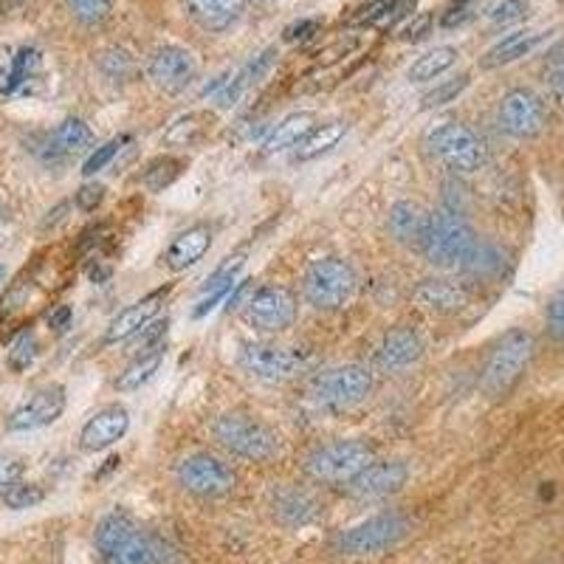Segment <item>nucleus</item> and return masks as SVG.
<instances>
[{
    "mask_svg": "<svg viewBox=\"0 0 564 564\" xmlns=\"http://www.w3.org/2000/svg\"><path fill=\"white\" fill-rule=\"evenodd\" d=\"M99 564H175L178 553L155 533L144 531L124 511L105 513L94 531Z\"/></svg>",
    "mask_w": 564,
    "mask_h": 564,
    "instance_id": "obj_1",
    "label": "nucleus"
},
{
    "mask_svg": "<svg viewBox=\"0 0 564 564\" xmlns=\"http://www.w3.org/2000/svg\"><path fill=\"white\" fill-rule=\"evenodd\" d=\"M533 345L536 341H533L525 327H511L494 341L480 376L482 395L491 398V401H502V398L511 395L513 387L520 384L528 365H531Z\"/></svg>",
    "mask_w": 564,
    "mask_h": 564,
    "instance_id": "obj_2",
    "label": "nucleus"
},
{
    "mask_svg": "<svg viewBox=\"0 0 564 564\" xmlns=\"http://www.w3.org/2000/svg\"><path fill=\"white\" fill-rule=\"evenodd\" d=\"M477 243L480 240H477L475 229L466 224V218L443 206L430 215V229H426L421 251L426 263L435 265V269L460 271Z\"/></svg>",
    "mask_w": 564,
    "mask_h": 564,
    "instance_id": "obj_3",
    "label": "nucleus"
},
{
    "mask_svg": "<svg viewBox=\"0 0 564 564\" xmlns=\"http://www.w3.org/2000/svg\"><path fill=\"white\" fill-rule=\"evenodd\" d=\"M212 435L229 455L249 463H271L282 452V441L260 417L226 412L212 423Z\"/></svg>",
    "mask_w": 564,
    "mask_h": 564,
    "instance_id": "obj_4",
    "label": "nucleus"
},
{
    "mask_svg": "<svg viewBox=\"0 0 564 564\" xmlns=\"http://www.w3.org/2000/svg\"><path fill=\"white\" fill-rule=\"evenodd\" d=\"M412 522L401 511H384L356 522L336 536V553L347 558H367L390 553L410 536Z\"/></svg>",
    "mask_w": 564,
    "mask_h": 564,
    "instance_id": "obj_5",
    "label": "nucleus"
},
{
    "mask_svg": "<svg viewBox=\"0 0 564 564\" xmlns=\"http://www.w3.org/2000/svg\"><path fill=\"white\" fill-rule=\"evenodd\" d=\"M376 460V446L367 441H334L316 446L305 457V475L325 486H347Z\"/></svg>",
    "mask_w": 564,
    "mask_h": 564,
    "instance_id": "obj_6",
    "label": "nucleus"
},
{
    "mask_svg": "<svg viewBox=\"0 0 564 564\" xmlns=\"http://www.w3.org/2000/svg\"><path fill=\"white\" fill-rule=\"evenodd\" d=\"M359 291V276L341 257H322L302 276V294L316 311H339Z\"/></svg>",
    "mask_w": 564,
    "mask_h": 564,
    "instance_id": "obj_7",
    "label": "nucleus"
},
{
    "mask_svg": "<svg viewBox=\"0 0 564 564\" xmlns=\"http://www.w3.org/2000/svg\"><path fill=\"white\" fill-rule=\"evenodd\" d=\"M426 150L443 161L452 173L471 175L486 164V144L471 128L460 122H443L426 133Z\"/></svg>",
    "mask_w": 564,
    "mask_h": 564,
    "instance_id": "obj_8",
    "label": "nucleus"
},
{
    "mask_svg": "<svg viewBox=\"0 0 564 564\" xmlns=\"http://www.w3.org/2000/svg\"><path fill=\"white\" fill-rule=\"evenodd\" d=\"M175 482H178L186 494L198 497V500H220V497H229V494L235 491L238 475H235V468L226 460H220L218 455L195 452V455H186L184 460L175 466Z\"/></svg>",
    "mask_w": 564,
    "mask_h": 564,
    "instance_id": "obj_9",
    "label": "nucleus"
},
{
    "mask_svg": "<svg viewBox=\"0 0 564 564\" xmlns=\"http://www.w3.org/2000/svg\"><path fill=\"white\" fill-rule=\"evenodd\" d=\"M372 392V370L365 365H341L311 381V398L327 410H350Z\"/></svg>",
    "mask_w": 564,
    "mask_h": 564,
    "instance_id": "obj_10",
    "label": "nucleus"
},
{
    "mask_svg": "<svg viewBox=\"0 0 564 564\" xmlns=\"http://www.w3.org/2000/svg\"><path fill=\"white\" fill-rule=\"evenodd\" d=\"M497 124L506 135L517 141L536 139L547 128V105L531 88H511L500 99L497 108Z\"/></svg>",
    "mask_w": 564,
    "mask_h": 564,
    "instance_id": "obj_11",
    "label": "nucleus"
},
{
    "mask_svg": "<svg viewBox=\"0 0 564 564\" xmlns=\"http://www.w3.org/2000/svg\"><path fill=\"white\" fill-rule=\"evenodd\" d=\"M238 361L243 372H249L251 379L263 381V384H285L305 370L300 352L289 350V347L265 345V341H246L240 347Z\"/></svg>",
    "mask_w": 564,
    "mask_h": 564,
    "instance_id": "obj_12",
    "label": "nucleus"
},
{
    "mask_svg": "<svg viewBox=\"0 0 564 564\" xmlns=\"http://www.w3.org/2000/svg\"><path fill=\"white\" fill-rule=\"evenodd\" d=\"M198 77V63L184 45H159L148 57V79L161 94H184Z\"/></svg>",
    "mask_w": 564,
    "mask_h": 564,
    "instance_id": "obj_13",
    "label": "nucleus"
},
{
    "mask_svg": "<svg viewBox=\"0 0 564 564\" xmlns=\"http://www.w3.org/2000/svg\"><path fill=\"white\" fill-rule=\"evenodd\" d=\"M296 319V296L282 285H263L254 289L246 302V322L263 334H282Z\"/></svg>",
    "mask_w": 564,
    "mask_h": 564,
    "instance_id": "obj_14",
    "label": "nucleus"
},
{
    "mask_svg": "<svg viewBox=\"0 0 564 564\" xmlns=\"http://www.w3.org/2000/svg\"><path fill=\"white\" fill-rule=\"evenodd\" d=\"M65 404H68V395H65L63 384L40 387V390H34L23 404L14 406V410L9 412L7 430L34 432L43 430V426H52V423L59 421V415L65 412Z\"/></svg>",
    "mask_w": 564,
    "mask_h": 564,
    "instance_id": "obj_15",
    "label": "nucleus"
},
{
    "mask_svg": "<svg viewBox=\"0 0 564 564\" xmlns=\"http://www.w3.org/2000/svg\"><path fill=\"white\" fill-rule=\"evenodd\" d=\"M410 480V466L404 460H372L356 480L347 482V491L356 500H384L398 494Z\"/></svg>",
    "mask_w": 564,
    "mask_h": 564,
    "instance_id": "obj_16",
    "label": "nucleus"
},
{
    "mask_svg": "<svg viewBox=\"0 0 564 564\" xmlns=\"http://www.w3.org/2000/svg\"><path fill=\"white\" fill-rule=\"evenodd\" d=\"M170 291H173V285L155 289V291H150L148 296L135 300L133 305H128V308L119 311V314L108 322V327H105V339H102L105 345H119V341H128V339H133L135 334H141V330H144V327H148L155 316H159L161 305H164V300H167Z\"/></svg>",
    "mask_w": 564,
    "mask_h": 564,
    "instance_id": "obj_17",
    "label": "nucleus"
},
{
    "mask_svg": "<svg viewBox=\"0 0 564 564\" xmlns=\"http://www.w3.org/2000/svg\"><path fill=\"white\" fill-rule=\"evenodd\" d=\"M130 430V412L124 404H108L97 410L85 421L79 432V449L97 455V452L110 449L113 443L122 441Z\"/></svg>",
    "mask_w": 564,
    "mask_h": 564,
    "instance_id": "obj_18",
    "label": "nucleus"
},
{
    "mask_svg": "<svg viewBox=\"0 0 564 564\" xmlns=\"http://www.w3.org/2000/svg\"><path fill=\"white\" fill-rule=\"evenodd\" d=\"M271 517L276 525L289 528V531H302V528L314 525L322 517V506L308 488L300 486H282L271 494Z\"/></svg>",
    "mask_w": 564,
    "mask_h": 564,
    "instance_id": "obj_19",
    "label": "nucleus"
},
{
    "mask_svg": "<svg viewBox=\"0 0 564 564\" xmlns=\"http://www.w3.org/2000/svg\"><path fill=\"white\" fill-rule=\"evenodd\" d=\"M423 359V341L417 336V330L401 325L387 330V336L381 339L379 347V367L384 372H401L410 370L412 365Z\"/></svg>",
    "mask_w": 564,
    "mask_h": 564,
    "instance_id": "obj_20",
    "label": "nucleus"
},
{
    "mask_svg": "<svg viewBox=\"0 0 564 564\" xmlns=\"http://www.w3.org/2000/svg\"><path fill=\"white\" fill-rule=\"evenodd\" d=\"M186 18L209 34H224L243 18V0H184Z\"/></svg>",
    "mask_w": 564,
    "mask_h": 564,
    "instance_id": "obj_21",
    "label": "nucleus"
},
{
    "mask_svg": "<svg viewBox=\"0 0 564 564\" xmlns=\"http://www.w3.org/2000/svg\"><path fill=\"white\" fill-rule=\"evenodd\" d=\"M412 296H415V302L423 311L441 316L457 314V311H463L468 305V291L463 285H457V282L441 280V276H430V280L417 282Z\"/></svg>",
    "mask_w": 564,
    "mask_h": 564,
    "instance_id": "obj_22",
    "label": "nucleus"
},
{
    "mask_svg": "<svg viewBox=\"0 0 564 564\" xmlns=\"http://www.w3.org/2000/svg\"><path fill=\"white\" fill-rule=\"evenodd\" d=\"M212 249V229L206 224H195L189 229L178 231L173 238V243L167 246L161 263L167 265L170 271H186L193 269L195 263H200L206 257V251Z\"/></svg>",
    "mask_w": 564,
    "mask_h": 564,
    "instance_id": "obj_23",
    "label": "nucleus"
},
{
    "mask_svg": "<svg viewBox=\"0 0 564 564\" xmlns=\"http://www.w3.org/2000/svg\"><path fill=\"white\" fill-rule=\"evenodd\" d=\"M387 229H390L395 243L406 246V249H421L426 229H430V215L415 200H398L390 209Z\"/></svg>",
    "mask_w": 564,
    "mask_h": 564,
    "instance_id": "obj_24",
    "label": "nucleus"
},
{
    "mask_svg": "<svg viewBox=\"0 0 564 564\" xmlns=\"http://www.w3.org/2000/svg\"><path fill=\"white\" fill-rule=\"evenodd\" d=\"M276 57H280V52H276L274 45H271V48H265V52L254 54V57H251L249 63H246L243 68H240L238 74H235V77L224 85V90H220L218 97H215L218 108L226 110V108H231V105H238V99L243 97L246 90L254 88V85L260 83V79H263L271 68H274Z\"/></svg>",
    "mask_w": 564,
    "mask_h": 564,
    "instance_id": "obj_25",
    "label": "nucleus"
},
{
    "mask_svg": "<svg viewBox=\"0 0 564 564\" xmlns=\"http://www.w3.org/2000/svg\"><path fill=\"white\" fill-rule=\"evenodd\" d=\"M547 32H511L508 37H502L500 43H494L486 54L480 57V68H502V65H511L517 59L528 57L531 52H536L539 45L545 43Z\"/></svg>",
    "mask_w": 564,
    "mask_h": 564,
    "instance_id": "obj_26",
    "label": "nucleus"
},
{
    "mask_svg": "<svg viewBox=\"0 0 564 564\" xmlns=\"http://www.w3.org/2000/svg\"><path fill=\"white\" fill-rule=\"evenodd\" d=\"M316 128V116L308 113V110H296V113H289L285 119H280L274 130L265 135L263 150L265 153H282L289 148H300V141Z\"/></svg>",
    "mask_w": 564,
    "mask_h": 564,
    "instance_id": "obj_27",
    "label": "nucleus"
},
{
    "mask_svg": "<svg viewBox=\"0 0 564 564\" xmlns=\"http://www.w3.org/2000/svg\"><path fill=\"white\" fill-rule=\"evenodd\" d=\"M94 148V130L83 119H65L48 133V153L52 155H77Z\"/></svg>",
    "mask_w": 564,
    "mask_h": 564,
    "instance_id": "obj_28",
    "label": "nucleus"
},
{
    "mask_svg": "<svg viewBox=\"0 0 564 564\" xmlns=\"http://www.w3.org/2000/svg\"><path fill=\"white\" fill-rule=\"evenodd\" d=\"M347 130H350V124L341 122V119H334V122H325V124H316V128L300 141V148H296V159L314 161V159H319V155L330 153V150H334L336 144L345 139Z\"/></svg>",
    "mask_w": 564,
    "mask_h": 564,
    "instance_id": "obj_29",
    "label": "nucleus"
},
{
    "mask_svg": "<svg viewBox=\"0 0 564 564\" xmlns=\"http://www.w3.org/2000/svg\"><path fill=\"white\" fill-rule=\"evenodd\" d=\"M457 57H460V52H457L455 45H435L432 52L421 54L410 65L406 77H410V83H432V79L443 77L449 68H455Z\"/></svg>",
    "mask_w": 564,
    "mask_h": 564,
    "instance_id": "obj_30",
    "label": "nucleus"
},
{
    "mask_svg": "<svg viewBox=\"0 0 564 564\" xmlns=\"http://www.w3.org/2000/svg\"><path fill=\"white\" fill-rule=\"evenodd\" d=\"M161 361H164V350H153V352H139L122 372H119V379H116V390L119 392H135L141 387L148 384L153 379L155 372H159Z\"/></svg>",
    "mask_w": 564,
    "mask_h": 564,
    "instance_id": "obj_31",
    "label": "nucleus"
},
{
    "mask_svg": "<svg viewBox=\"0 0 564 564\" xmlns=\"http://www.w3.org/2000/svg\"><path fill=\"white\" fill-rule=\"evenodd\" d=\"M97 68L108 83L116 85L130 83V79H135V74H139V63H135L133 54H130L128 48H122V45H110V48L99 52Z\"/></svg>",
    "mask_w": 564,
    "mask_h": 564,
    "instance_id": "obj_32",
    "label": "nucleus"
},
{
    "mask_svg": "<svg viewBox=\"0 0 564 564\" xmlns=\"http://www.w3.org/2000/svg\"><path fill=\"white\" fill-rule=\"evenodd\" d=\"M502 269H506V254L491 243H477L460 271L475 280H494L502 274Z\"/></svg>",
    "mask_w": 564,
    "mask_h": 564,
    "instance_id": "obj_33",
    "label": "nucleus"
},
{
    "mask_svg": "<svg viewBox=\"0 0 564 564\" xmlns=\"http://www.w3.org/2000/svg\"><path fill=\"white\" fill-rule=\"evenodd\" d=\"M63 3L70 18L85 29L102 26L113 12V0H63Z\"/></svg>",
    "mask_w": 564,
    "mask_h": 564,
    "instance_id": "obj_34",
    "label": "nucleus"
},
{
    "mask_svg": "<svg viewBox=\"0 0 564 564\" xmlns=\"http://www.w3.org/2000/svg\"><path fill=\"white\" fill-rule=\"evenodd\" d=\"M468 85H471V77H468V74H460V77L455 79H446V83L435 85L430 94H423L421 108L432 110V108H443V105H449V102H457V97H460Z\"/></svg>",
    "mask_w": 564,
    "mask_h": 564,
    "instance_id": "obj_35",
    "label": "nucleus"
},
{
    "mask_svg": "<svg viewBox=\"0 0 564 564\" xmlns=\"http://www.w3.org/2000/svg\"><path fill=\"white\" fill-rule=\"evenodd\" d=\"M204 128H206L204 116L186 113V116H181L178 122L167 130V135H164V139H167V144H175V148H193L195 141L204 135Z\"/></svg>",
    "mask_w": 564,
    "mask_h": 564,
    "instance_id": "obj_36",
    "label": "nucleus"
},
{
    "mask_svg": "<svg viewBox=\"0 0 564 564\" xmlns=\"http://www.w3.org/2000/svg\"><path fill=\"white\" fill-rule=\"evenodd\" d=\"M40 352V341L37 336L32 334V330H26V334H20L18 339H14V345L9 347V370L14 372H23L29 370V367L34 365V359H37Z\"/></svg>",
    "mask_w": 564,
    "mask_h": 564,
    "instance_id": "obj_37",
    "label": "nucleus"
},
{
    "mask_svg": "<svg viewBox=\"0 0 564 564\" xmlns=\"http://www.w3.org/2000/svg\"><path fill=\"white\" fill-rule=\"evenodd\" d=\"M181 167H184V164H181L178 159H170V155L167 159H155L148 167V173H144V186H148L150 193H161L164 186H170L178 178Z\"/></svg>",
    "mask_w": 564,
    "mask_h": 564,
    "instance_id": "obj_38",
    "label": "nucleus"
},
{
    "mask_svg": "<svg viewBox=\"0 0 564 564\" xmlns=\"http://www.w3.org/2000/svg\"><path fill=\"white\" fill-rule=\"evenodd\" d=\"M545 79L553 99L564 108V45H556L545 59Z\"/></svg>",
    "mask_w": 564,
    "mask_h": 564,
    "instance_id": "obj_39",
    "label": "nucleus"
},
{
    "mask_svg": "<svg viewBox=\"0 0 564 564\" xmlns=\"http://www.w3.org/2000/svg\"><path fill=\"white\" fill-rule=\"evenodd\" d=\"M43 500H45V491L37 486V482H18V486L3 497L7 508H12V511H26V508L40 506Z\"/></svg>",
    "mask_w": 564,
    "mask_h": 564,
    "instance_id": "obj_40",
    "label": "nucleus"
},
{
    "mask_svg": "<svg viewBox=\"0 0 564 564\" xmlns=\"http://www.w3.org/2000/svg\"><path fill=\"white\" fill-rule=\"evenodd\" d=\"M26 475V460L18 455H0V500Z\"/></svg>",
    "mask_w": 564,
    "mask_h": 564,
    "instance_id": "obj_41",
    "label": "nucleus"
},
{
    "mask_svg": "<svg viewBox=\"0 0 564 564\" xmlns=\"http://www.w3.org/2000/svg\"><path fill=\"white\" fill-rule=\"evenodd\" d=\"M545 330L551 339L564 341V289L556 291L547 302V311H545Z\"/></svg>",
    "mask_w": 564,
    "mask_h": 564,
    "instance_id": "obj_42",
    "label": "nucleus"
},
{
    "mask_svg": "<svg viewBox=\"0 0 564 564\" xmlns=\"http://www.w3.org/2000/svg\"><path fill=\"white\" fill-rule=\"evenodd\" d=\"M124 144V139H113V141H105L102 148H97L94 150V153L88 155V159H85V164H83V173L85 175H97L99 170H105L110 164V161L116 159V153H119V148H122Z\"/></svg>",
    "mask_w": 564,
    "mask_h": 564,
    "instance_id": "obj_43",
    "label": "nucleus"
},
{
    "mask_svg": "<svg viewBox=\"0 0 564 564\" xmlns=\"http://www.w3.org/2000/svg\"><path fill=\"white\" fill-rule=\"evenodd\" d=\"M525 12H528V0H500L497 7L488 9V20H491L494 26H506V23L520 20Z\"/></svg>",
    "mask_w": 564,
    "mask_h": 564,
    "instance_id": "obj_44",
    "label": "nucleus"
},
{
    "mask_svg": "<svg viewBox=\"0 0 564 564\" xmlns=\"http://www.w3.org/2000/svg\"><path fill=\"white\" fill-rule=\"evenodd\" d=\"M167 327H170L167 316H164V319L150 322V325L144 327V330H141V336H139V352L164 350V347H161V341H164V336H167Z\"/></svg>",
    "mask_w": 564,
    "mask_h": 564,
    "instance_id": "obj_45",
    "label": "nucleus"
},
{
    "mask_svg": "<svg viewBox=\"0 0 564 564\" xmlns=\"http://www.w3.org/2000/svg\"><path fill=\"white\" fill-rule=\"evenodd\" d=\"M105 200V186L90 181V184H83L74 195V204H77L79 212H97V206Z\"/></svg>",
    "mask_w": 564,
    "mask_h": 564,
    "instance_id": "obj_46",
    "label": "nucleus"
},
{
    "mask_svg": "<svg viewBox=\"0 0 564 564\" xmlns=\"http://www.w3.org/2000/svg\"><path fill=\"white\" fill-rule=\"evenodd\" d=\"M251 294H254V282L240 280L238 285L231 289V294L226 296V311H235V308H240V305H246V302L251 300Z\"/></svg>",
    "mask_w": 564,
    "mask_h": 564,
    "instance_id": "obj_47",
    "label": "nucleus"
},
{
    "mask_svg": "<svg viewBox=\"0 0 564 564\" xmlns=\"http://www.w3.org/2000/svg\"><path fill=\"white\" fill-rule=\"evenodd\" d=\"M319 29H322L319 20H300V23H294V26L285 29V40H289V43H296V40H308V37H314Z\"/></svg>",
    "mask_w": 564,
    "mask_h": 564,
    "instance_id": "obj_48",
    "label": "nucleus"
},
{
    "mask_svg": "<svg viewBox=\"0 0 564 564\" xmlns=\"http://www.w3.org/2000/svg\"><path fill=\"white\" fill-rule=\"evenodd\" d=\"M468 20V9H466V0H455L446 12H443L441 18V26L443 29H455V26H463Z\"/></svg>",
    "mask_w": 564,
    "mask_h": 564,
    "instance_id": "obj_49",
    "label": "nucleus"
},
{
    "mask_svg": "<svg viewBox=\"0 0 564 564\" xmlns=\"http://www.w3.org/2000/svg\"><path fill=\"white\" fill-rule=\"evenodd\" d=\"M70 319H74L70 305H59V308H54L52 314H48V327H52L54 334H65L70 327Z\"/></svg>",
    "mask_w": 564,
    "mask_h": 564,
    "instance_id": "obj_50",
    "label": "nucleus"
},
{
    "mask_svg": "<svg viewBox=\"0 0 564 564\" xmlns=\"http://www.w3.org/2000/svg\"><path fill=\"white\" fill-rule=\"evenodd\" d=\"M430 26H432L430 14H417L415 20H410V26L404 29V40H421L423 34L430 32Z\"/></svg>",
    "mask_w": 564,
    "mask_h": 564,
    "instance_id": "obj_51",
    "label": "nucleus"
},
{
    "mask_svg": "<svg viewBox=\"0 0 564 564\" xmlns=\"http://www.w3.org/2000/svg\"><path fill=\"white\" fill-rule=\"evenodd\" d=\"M63 212H68V204H59L57 209H54V212H48V218L43 220V229H52V226H57L59 220H65V215H63Z\"/></svg>",
    "mask_w": 564,
    "mask_h": 564,
    "instance_id": "obj_52",
    "label": "nucleus"
},
{
    "mask_svg": "<svg viewBox=\"0 0 564 564\" xmlns=\"http://www.w3.org/2000/svg\"><path fill=\"white\" fill-rule=\"evenodd\" d=\"M7 220V206H3V200H0V224Z\"/></svg>",
    "mask_w": 564,
    "mask_h": 564,
    "instance_id": "obj_53",
    "label": "nucleus"
},
{
    "mask_svg": "<svg viewBox=\"0 0 564 564\" xmlns=\"http://www.w3.org/2000/svg\"><path fill=\"white\" fill-rule=\"evenodd\" d=\"M7 280V265H0V282Z\"/></svg>",
    "mask_w": 564,
    "mask_h": 564,
    "instance_id": "obj_54",
    "label": "nucleus"
}]
</instances>
